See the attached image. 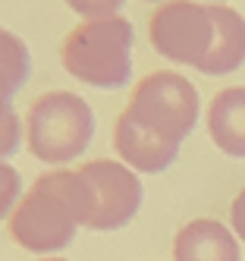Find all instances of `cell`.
<instances>
[{
	"mask_svg": "<svg viewBox=\"0 0 245 261\" xmlns=\"http://www.w3.org/2000/svg\"><path fill=\"white\" fill-rule=\"evenodd\" d=\"M29 76H32L29 44L10 29H0V117L13 114V95L29 82Z\"/></svg>",
	"mask_w": 245,
	"mask_h": 261,
	"instance_id": "cell-11",
	"label": "cell"
},
{
	"mask_svg": "<svg viewBox=\"0 0 245 261\" xmlns=\"http://www.w3.org/2000/svg\"><path fill=\"white\" fill-rule=\"evenodd\" d=\"M63 4L75 16H82V22H88V19H110V16H117L126 0H63Z\"/></svg>",
	"mask_w": 245,
	"mask_h": 261,
	"instance_id": "cell-13",
	"label": "cell"
},
{
	"mask_svg": "<svg viewBox=\"0 0 245 261\" xmlns=\"http://www.w3.org/2000/svg\"><path fill=\"white\" fill-rule=\"evenodd\" d=\"M214 16V47L198 66L204 76H226L245 63V19L226 4H211Z\"/></svg>",
	"mask_w": 245,
	"mask_h": 261,
	"instance_id": "cell-10",
	"label": "cell"
},
{
	"mask_svg": "<svg viewBox=\"0 0 245 261\" xmlns=\"http://www.w3.org/2000/svg\"><path fill=\"white\" fill-rule=\"evenodd\" d=\"M239 242L220 220L198 217L176 230L173 261H239Z\"/></svg>",
	"mask_w": 245,
	"mask_h": 261,
	"instance_id": "cell-8",
	"label": "cell"
},
{
	"mask_svg": "<svg viewBox=\"0 0 245 261\" xmlns=\"http://www.w3.org/2000/svg\"><path fill=\"white\" fill-rule=\"evenodd\" d=\"M79 173L88 179L91 195H94V211L88 220V230L94 233H110L120 230L139 214L142 208V179L139 173L126 167L123 161L110 158H94L79 167Z\"/></svg>",
	"mask_w": 245,
	"mask_h": 261,
	"instance_id": "cell-6",
	"label": "cell"
},
{
	"mask_svg": "<svg viewBox=\"0 0 245 261\" xmlns=\"http://www.w3.org/2000/svg\"><path fill=\"white\" fill-rule=\"evenodd\" d=\"M230 227L236 230L239 239H245V186L239 189V195L230 204Z\"/></svg>",
	"mask_w": 245,
	"mask_h": 261,
	"instance_id": "cell-14",
	"label": "cell"
},
{
	"mask_svg": "<svg viewBox=\"0 0 245 261\" xmlns=\"http://www.w3.org/2000/svg\"><path fill=\"white\" fill-rule=\"evenodd\" d=\"M25 145L41 164H69L88 151L94 139V110L75 91L53 88L25 110Z\"/></svg>",
	"mask_w": 245,
	"mask_h": 261,
	"instance_id": "cell-3",
	"label": "cell"
},
{
	"mask_svg": "<svg viewBox=\"0 0 245 261\" xmlns=\"http://www.w3.org/2000/svg\"><path fill=\"white\" fill-rule=\"evenodd\" d=\"M113 148L123 158V164L132 167L135 173H164L179 154V145L157 139L126 114H120L113 123Z\"/></svg>",
	"mask_w": 245,
	"mask_h": 261,
	"instance_id": "cell-7",
	"label": "cell"
},
{
	"mask_svg": "<svg viewBox=\"0 0 245 261\" xmlns=\"http://www.w3.org/2000/svg\"><path fill=\"white\" fill-rule=\"evenodd\" d=\"M148 41L160 57L198 69L214 47L211 4H195V0L160 4L148 19Z\"/></svg>",
	"mask_w": 245,
	"mask_h": 261,
	"instance_id": "cell-5",
	"label": "cell"
},
{
	"mask_svg": "<svg viewBox=\"0 0 245 261\" xmlns=\"http://www.w3.org/2000/svg\"><path fill=\"white\" fill-rule=\"evenodd\" d=\"M123 114L145 126L148 133H154L157 139L182 145V139L198 123V91L179 72L157 69L135 82Z\"/></svg>",
	"mask_w": 245,
	"mask_h": 261,
	"instance_id": "cell-4",
	"label": "cell"
},
{
	"mask_svg": "<svg viewBox=\"0 0 245 261\" xmlns=\"http://www.w3.org/2000/svg\"><path fill=\"white\" fill-rule=\"evenodd\" d=\"M151 4H167V0H151Z\"/></svg>",
	"mask_w": 245,
	"mask_h": 261,
	"instance_id": "cell-16",
	"label": "cell"
},
{
	"mask_svg": "<svg viewBox=\"0 0 245 261\" xmlns=\"http://www.w3.org/2000/svg\"><path fill=\"white\" fill-rule=\"evenodd\" d=\"M19 198H22V176L10 161H0V220H10Z\"/></svg>",
	"mask_w": 245,
	"mask_h": 261,
	"instance_id": "cell-12",
	"label": "cell"
},
{
	"mask_svg": "<svg viewBox=\"0 0 245 261\" xmlns=\"http://www.w3.org/2000/svg\"><path fill=\"white\" fill-rule=\"evenodd\" d=\"M94 211L91 186L79 170L53 167L35 176L13 208L7 230L19 249L32 255H57L75 239Z\"/></svg>",
	"mask_w": 245,
	"mask_h": 261,
	"instance_id": "cell-1",
	"label": "cell"
},
{
	"mask_svg": "<svg viewBox=\"0 0 245 261\" xmlns=\"http://www.w3.org/2000/svg\"><path fill=\"white\" fill-rule=\"evenodd\" d=\"M132 22L123 16L79 22L60 44V63L91 88H123L132 79Z\"/></svg>",
	"mask_w": 245,
	"mask_h": 261,
	"instance_id": "cell-2",
	"label": "cell"
},
{
	"mask_svg": "<svg viewBox=\"0 0 245 261\" xmlns=\"http://www.w3.org/2000/svg\"><path fill=\"white\" fill-rule=\"evenodd\" d=\"M207 133L230 158H245V85L223 88L207 104Z\"/></svg>",
	"mask_w": 245,
	"mask_h": 261,
	"instance_id": "cell-9",
	"label": "cell"
},
{
	"mask_svg": "<svg viewBox=\"0 0 245 261\" xmlns=\"http://www.w3.org/2000/svg\"><path fill=\"white\" fill-rule=\"evenodd\" d=\"M38 261H66V258H57V255H47V258H38Z\"/></svg>",
	"mask_w": 245,
	"mask_h": 261,
	"instance_id": "cell-15",
	"label": "cell"
}]
</instances>
